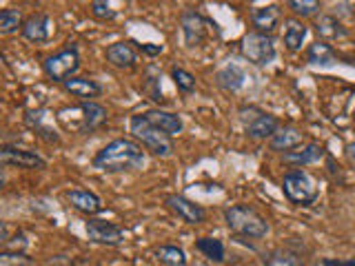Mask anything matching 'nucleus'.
<instances>
[{"instance_id":"f257e3e1","label":"nucleus","mask_w":355,"mask_h":266,"mask_svg":"<svg viewBox=\"0 0 355 266\" xmlns=\"http://www.w3.org/2000/svg\"><path fill=\"white\" fill-rule=\"evenodd\" d=\"M147 164V155L138 142L118 138L109 142L105 149H100L94 158V166L107 173H122V171H138Z\"/></svg>"},{"instance_id":"f03ea898","label":"nucleus","mask_w":355,"mask_h":266,"mask_svg":"<svg viewBox=\"0 0 355 266\" xmlns=\"http://www.w3.org/2000/svg\"><path fill=\"white\" fill-rule=\"evenodd\" d=\"M129 129L144 149L151 151L158 158H171L173 155V142L166 136L164 131H160L155 125H151L149 118L140 114V116H131L129 120Z\"/></svg>"},{"instance_id":"7ed1b4c3","label":"nucleus","mask_w":355,"mask_h":266,"mask_svg":"<svg viewBox=\"0 0 355 266\" xmlns=\"http://www.w3.org/2000/svg\"><path fill=\"white\" fill-rule=\"evenodd\" d=\"M225 222L236 236H242V238L260 240V238H266V233H269V222H266L255 209L244 206V204L229 206L225 211Z\"/></svg>"},{"instance_id":"20e7f679","label":"nucleus","mask_w":355,"mask_h":266,"mask_svg":"<svg viewBox=\"0 0 355 266\" xmlns=\"http://www.w3.org/2000/svg\"><path fill=\"white\" fill-rule=\"evenodd\" d=\"M282 191H284L288 202L300 204V206L313 204L315 200L320 197V188H318L315 180L302 169H293V171H288L284 175Z\"/></svg>"},{"instance_id":"39448f33","label":"nucleus","mask_w":355,"mask_h":266,"mask_svg":"<svg viewBox=\"0 0 355 266\" xmlns=\"http://www.w3.org/2000/svg\"><path fill=\"white\" fill-rule=\"evenodd\" d=\"M240 51L249 62L264 66V64L273 62V58H275V42L271 36H266V33L251 31L242 38Z\"/></svg>"},{"instance_id":"423d86ee","label":"nucleus","mask_w":355,"mask_h":266,"mask_svg":"<svg viewBox=\"0 0 355 266\" xmlns=\"http://www.w3.org/2000/svg\"><path fill=\"white\" fill-rule=\"evenodd\" d=\"M42 69L53 82H62L64 85L67 80H71L78 69H80V55H78V49L76 47H67L60 53L49 55V58L44 60Z\"/></svg>"},{"instance_id":"0eeeda50","label":"nucleus","mask_w":355,"mask_h":266,"mask_svg":"<svg viewBox=\"0 0 355 266\" xmlns=\"http://www.w3.org/2000/svg\"><path fill=\"white\" fill-rule=\"evenodd\" d=\"M87 236L92 242L98 244H109V247H118V244L125 242L127 233L122 227L114 224V222L107 220H89L87 222Z\"/></svg>"},{"instance_id":"6e6552de","label":"nucleus","mask_w":355,"mask_h":266,"mask_svg":"<svg viewBox=\"0 0 355 266\" xmlns=\"http://www.w3.org/2000/svg\"><path fill=\"white\" fill-rule=\"evenodd\" d=\"M247 133L255 140H264V138H273L277 131H280V120L271 114H264V111L253 109V116L242 118Z\"/></svg>"},{"instance_id":"1a4fd4ad","label":"nucleus","mask_w":355,"mask_h":266,"mask_svg":"<svg viewBox=\"0 0 355 266\" xmlns=\"http://www.w3.org/2000/svg\"><path fill=\"white\" fill-rule=\"evenodd\" d=\"M166 206H169L182 222H187V224H202L207 220L205 209L184 195H178V193L166 195Z\"/></svg>"},{"instance_id":"9d476101","label":"nucleus","mask_w":355,"mask_h":266,"mask_svg":"<svg viewBox=\"0 0 355 266\" xmlns=\"http://www.w3.org/2000/svg\"><path fill=\"white\" fill-rule=\"evenodd\" d=\"M0 160L7 166H20V169H44L47 160L40 158L36 151H27V149H16V147H3L0 151Z\"/></svg>"},{"instance_id":"9b49d317","label":"nucleus","mask_w":355,"mask_h":266,"mask_svg":"<svg viewBox=\"0 0 355 266\" xmlns=\"http://www.w3.org/2000/svg\"><path fill=\"white\" fill-rule=\"evenodd\" d=\"M182 33L187 47H196L207 38V22L193 9H187L182 14Z\"/></svg>"},{"instance_id":"f8f14e48","label":"nucleus","mask_w":355,"mask_h":266,"mask_svg":"<svg viewBox=\"0 0 355 266\" xmlns=\"http://www.w3.org/2000/svg\"><path fill=\"white\" fill-rule=\"evenodd\" d=\"M20 31L29 42H47L51 36V18L47 14H33L22 22Z\"/></svg>"},{"instance_id":"ddd939ff","label":"nucleus","mask_w":355,"mask_h":266,"mask_svg":"<svg viewBox=\"0 0 355 266\" xmlns=\"http://www.w3.org/2000/svg\"><path fill=\"white\" fill-rule=\"evenodd\" d=\"M105 55H107V62L114 64L116 69H133L136 62H138V53H136V49H133L129 42H114V44H109Z\"/></svg>"},{"instance_id":"4468645a","label":"nucleus","mask_w":355,"mask_h":266,"mask_svg":"<svg viewBox=\"0 0 355 266\" xmlns=\"http://www.w3.org/2000/svg\"><path fill=\"white\" fill-rule=\"evenodd\" d=\"M149 118L151 125H155L160 131H164L166 136L173 138V136H180L184 125H182V118L178 114H171V111H162V109H151L144 114Z\"/></svg>"},{"instance_id":"2eb2a0df","label":"nucleus","mask_w":355,"mask_h":266,"mask_svg":"<svg viewBox=\"0 0 355 266\" xmlns=\"http://www.w3.org/2000/svg\"><path fill=\"white\" fill-rule=\"evenodd\" d=\"M67 200H69L76 211H80L85 215H96L103 211L100 197L94 191H87V188H73V191L67 193Z\"/></svg>"},{"instance_id":"dca6fc26","label":"nucleus","mask_w":355,"mask_h":266,"mask_svg":"<svg viewBox=\"0 0 355 266\" xmlns=\"http://www.w3.org/2000/svg\"><path fill=\"white\" fill-rule=\"evenodd\" d=\"M251 22L260 33H266V36H269V31H273L277 27V22H280V7L277 5L255 7L251 11Z\"/></svg>"},{"instance_id":"f3484780","label":"nucleus","mask_w":355,"mask_h":266,"mask_svg":"<svg viewBox=\"0 0 355 266\" xmlns=\"http://www.w3.org/2000/svg\"><path fill=\"white\" fill-rule=\"evenodd\" d=\"M302 140H304V133L300 131V129H295V127H280V131L275 133V136L271 138V149L273 151H284V153H288V151H295L300 144H302Z\"/></svg>"},{"instance_id":"a211bd4d","label":"nucleus","mask_w":355,"mask_h":266,"mask_svg":"<svg viewBox=\"0 0 355 266\" xmlns=\"http://www.w3.org/2000/svg\"><path fill=\"white\" fill-rule=\"evenodd\" d=\"M306 25L302 20H297V18H291V20H286V27H284V44H286V49L288 51H300L302 49V44L306 40Z\"/></svg>"},{"instance_id":"6ab92c4d","label":"nucleus","mask_w":355,"mask_h":266,"mask_svg":"<svg viewBox=\"0 0 355 266\" xmlns=\"http://www.w3.org/2000/svg\"><path fill=\"white\" fill-rule=\"evenodd\" d=\"M322 155H324V149L313 142V144H306L304 149L284 153V162L293 164V166H304V164H313V162L322 160Z\"/></svg>"},{"instance_id":"aec40b11","label":"nucleus","mask_w":355,"mask_h":266,"mask_svg":"<svg viewBox=\"0 0 355 266\" xmlns=\"http://www.w3.org/2000/svg\"><path fill=\"white\" fill-rule=\"evenodd\" d=\"M80 114H83V129L85 131H94L107 122V109L98 103H83Z\"/></svg>"},{"instance_id":"412c9836","label":"nucleus","mask_w":355,"mask_h":266,"mask_svg":"<svg viewBox=\"0 0 355 266\" xmlns=\"http://www.w3.org/2000/svg\"><path fill=\"white\" fill-rule=\"evenodd\" d=\"M64 89L76 98H96L103 94V87L96 80H89V78H71V80L64 82Z\"/></svg>"},{"instance_id":"4be33fe9","label":"nucleus","mask_w":355,"mask_h":266,"mask_svg":"<svg viewBox=\"0 0 355 266\" xmlns=\"http://www.w3.org/2000/svg\"><path fill=\"white\" fill-rule=\"evenodd\" d=\"M262 264L264 266H304V260L288 249H275V251L264 253Z\"/></svg>"},{"instance_id":"5701e85b","label":"nucleus","mask_w":355,"mask_h":266,"mask_svg":"<svg viewBox=\"0 0 355 266\" xmlns=\"http://www.w3.org/2000/svg\"><path fill=\"white\" fill-rule=\"evenodd\" d=\"M306 60L309 64H320V66H331L336 64V51H333L331 44L327 42H315L309 47V53H306Z\"/></svg>"},{"instance_id":"b1692460","label":"nucleus","mask_w":355,"mask_h":266,"mask_svg":"<svg viewBox=\"0 0 355 266\" xmlns=\"http://www.w3.org/2000/svg\"><path fill=\"white\" fill-rule=\"evenodd\" d=\"M315 29L324 40H340V38L347 36V29L342 27V22L336 16H322L318 20Z\"/></svg>"},{"instance_id":"393cba45","label":"nucleus","mask_w":355,"mask_h":266,"mask_svg":"<svg viewBox=\"0 0 355 266\" xmlns=\"http://www.w3.org/2000/svg\"><path fill=\"white\" fill-rule=\"evenodd\" d=\"M155 258L164 266H187V253L180 247H173V244H162V247L155 249Z\"/></svg>"},{"instance_id":"a878e982","label":"nucleus","mask_w":355,"mask_h":266,"mask_svg":"<svg viewBox=\"0 0 355 266\" xmlns=\"http://www.w3.org/2000/svg\"><path fill=\"white\" fill-rule=\"evenodd\" d=\"M196 249L205 255V258L214 260V262H225V244L218 238H200L196 240Z\"/></svg>"},{"instance_id":"bb28decb","label":"nucleus","mask_w":355,"mask_h":266,"mask_svg":"<svg viewBox=\"0 0 355 266\" xmlns=\"http://www.w3.org/2000/svg\"><path fill=\"white\" fill-rule=\"evenodd\" d=\"M244 80H247V76H244V71L238 69L236 64L225 66V69L218 73V82L225 87L227 91H238V89L244 87Z\"/></svg>"},{"instance_id":"cd10ccee","label":"nucleus","mask_w":355,"mask_h":266,"mask_svg":"<svg viewBox=\"0 0 355 266\" xmlns=\"http://www.w3.org/2000/svg\"><path fill=\"white\" fill-rule=\"evenodd\" d=\"M22 16L18 9H3L0 11V33H16L22 29Z\"/></svg>"},{"instance_id":"c85d7f7f","label":"nucleus","mask_w":355,"mask_h":266,"mask_svg":"<svg viewBox=\"0 0 355 266\" xmlns=\"http://www.w3.org/2000/svg\"><path fill=\"white\" fill-rule=\"evenodd\" d=\"M171 78H173V82H175L178 89H180V91H184V94L196 91V78H193V73H189L187 69H180V66H173Z\"/></svg>"},{"instance_id":"c756f323","label":"nucleus","mask_w":355,"mask_h":266,"mask_svg":"<svg viewBox=\"0 0 355 266\" xmlns=\"http://www.w3.org/2000/svg\"><path fill=\"white\" fill-rule=\"evenodd\" d=\"M288 7L293 9V14L295 16H313L315 11H320L322 9V3L320 0H291L288 3Z\"/></svg>"},{"instance_id":"7c9ffc66","label":"nucleus","mask_w":355,"mask_h":266,"mask_svg":"<svg viewBox=\"0 0 355 266\" xmlns=\"http://www.w3.org/2000/svg\"><path fill=\"white\" fill-rule=\"evenodd\" d=\"M0 266H33V262L22 251H3L0 253Z\"/></svg>"},{"instance_id":"2f4dec72","label":"nucleus","mask_w":355,"mask_h":266,"mask_svg":"<svg viewBox=\"0 0 355 266\" xmlns=\"http://www.w3.org/2000/svg\"><path fill=\"white\" fill-rule=\"evenodd\" d=\"M92 14L100 20H111L116 18V11L111 9L109 3H100V0H96V3H92Z\"/></svg>"},{"instance_id":"473e14b6","label":"nucleus","mask_w":355,"mask_h":266,"mask_svg":"<svg viewBox=\"0 0 355 266\" xmlns=\"http://www.w3.org/2000/svg\"><path fill=\"white\" fill-rule=\"evenodd\" d=\"M140 49H142L144 53H149V55H155V53H160V51H162L160 44H140Z\"/></svg>"},{"instance_id":"72a5a7b5","label":"nucleus","mask_w":355,"mask_h":266,"mask_svg":"<svg viewBox=\"0 0 355 266\" xmlns=\"http://www.w3.org/2000/svg\"><path fill=\"white\" fill-rule=\"evenodd\" d=\"M347 155H349V160H351V164L355 166V142H351L349 147H347Z\"/></svg>"},{"instance_id":"f704fd0d","label":"nucleus","mask_w":355,"mask_h":266,"mask_svg":"<svg viewBox=\"0 0 355 266\" xmlns=\"http://www.w3.org/2000/svg\"><path fill=\"white\" fill-rule=\"evenodd\" d=\"M353 118H355V116H353Z\"/></svg>"}]
</instances>
